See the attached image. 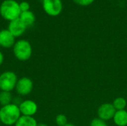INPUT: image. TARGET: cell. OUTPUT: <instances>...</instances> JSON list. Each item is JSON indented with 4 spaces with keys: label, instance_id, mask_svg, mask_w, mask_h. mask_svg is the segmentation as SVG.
<instances>
[{
    "label": "cell",
    "instance_id": "2",
    "mask_svg": "<svg viewBox=\"0 0 127 126\" xmlns=\"http://www.w3.org/2000/svg\"><path fill=\"white\" fill-rule=\"evenodd\" d=\"M20 14L19 3L15 0H4L0 5V15L5 20L11 22L17 19Z\"/></svg>",
    "mask_w": 127,
    "mask_h": 126
},
{
    "label": "cell",
    "instance_id": "6",
    "mask_svg": "<svg viewBox=\"0 0 127 126\" xmlns=\"http://www.w3.org/2000/svg\"><path fill=\"white\" fill-rule=\"evenodd\" d=\"M42 7L48 16H57L63 10V2L61 0H42Z\"/></svg>",
    "mask_w": 127,
    "mask_h": 126
},
{
    "label": "cell",
    "instance_id": "19",
    "mask_svg": "<svg viewBox=\"0 0 127 126\" xmlns=\"http://www.w3.org/2000/svg\"><path fill=\"white\" fill-rule=\"evenodd\" d=\"M19 8H20L21 13L28 11L30 9V4L28 1H22L21 3H19Z\"/></svg>",
    "mask_w": 127,
    "mask_h": 126
},
{
    "label": "cell",
    "instance_id": "22",
    "mask_svg": "<svg viewBox=\"0 0 127 126\" xmlns=\"http://www.w3.org/2000/svg\"><path fill=\"white\" fill-rule=\"evenodd\" d=\"M48 126L47 124L45 123H38V126Z\"/></svg>",
    "mask_w": 127,
    "mask_h": 126
},
{
    "label": "cell",
    "instance_id": "13",
    "mask_svg": "<svg viewBox=\"0 0 127 126\" xmlns=\"http://www.w3.org/2000/svg\"><path fill=\"white\" fill-rule=\"evenodd\" d=\"M38 123L33 117L22 115L14 126H37Z\"/></svg>",
    "mask_w": 127,
    "mask_h": 126
},
{
    "label": "cell",
    "instance_id": "3",
    "mask_svg": "<svg viewBox=\"0 0 127 126\" xmlns=\"http://www.w3.org/2000/svg\"><path fill=\"white\" fill-rule=\"evenodd\" d=\"M13 48L15 58L20 62L29 60L32 56V46L29 41L26 39H19L16 41Z\"/></svg>",
    "mask_w": 127,
    "mask_h": 126
},
{
    "label": "cell",
    "instance_id": "21",
    "mask_svg": "<svg viewBox=\"0 0 127 126\" xmlns=\"http://www.w3.org/2000/svg\"><path fill=\"white\" fill-rule=\"evenodd\" d=\"M4 56L3 53L0 50V66L4 63Z\"/></svg>",
    "mask_w": 127,
    "mask_h": 126
},
{
    "label": "cell",
    "instance_id": "9",
    "mask_svg": "<svg viewBox=\"0 0 127 126\" xmlns=\"http://www.w3.org/2000/svg\"><path fill=\"white\" fill-rule=\"evenodd\" d=\"M16 42V37L7 30H0V47L8 49L13 47Z\"/></svg>",
    "mask_w": 127,
    "mask_h": 126
},
{
    "label": "cell",
    "instance_id": "10",
    "mask_svg": "<svg viewBox=\"0 0 127 126\" xmlns=\"http://www.w3.org/2000/svg\"><path fill=\"white\" fill-rule=\"evenodd\" d=\"M27 29V27L21 22L19 19L13 20L9 22L7 30L16 38V37H20L22 36L25 30Z\"/></svg>",
    "mask_w": 127,
    "mask_h": 126
},
{
    "label": "cell",
    "instance_id": "18",
    "mask_svg": "<svg viewBox=\"0 0 127 126\" xmlns=\"http://www.w3.org/2000/svg\"><path fill=\"white\" fill-rule=\"evenodd\" d=\"M73 1L77 4L80 6H83V7L89 6L95 1V0H73Z\"/></svg>",
    "mask_w": 127,
    "mask_h": 126
},
{
    "label": "cell",
    "instance_id": "7",
    "mask_svg": "<svg viewBox=\"0 0 127 126\" xmlns=\"http://www.w3.org/2000/svg\"><path fill=\"white\" fill-rule=\"evenodd\" d=\"M21 114L23 116L33 117L37 111L38 105L35 101L32 100H24L19 105Z\"/></svg>",
    "mask_w": 127,
    "mask_h": 126
},
{
    "label": "cell",
    "instance_id": "1",
    "mask_svg": "<svg viewBox=\"0 0 127 126\" xmlns=\"http://www.w3.org/2000/svg\"><path fill=\"white\" fill-rule=\"evenodd\" d=\"M21 116L19 105L14 103L1 106L0 108V123L4 126H15Z\"/></svg>",
    "mask_w": 127,
    "mask_h": 126
},
{
    "label": "cell",
    "instance_id": "12",
    "mask_svg": "<svg viewBox=\"0 0 127 126\" xmlns=\"http://www.w3.org/2000/svg\"><path fill=\"white\" fill-rule=\"evenodd\" d=\"M114 123L118 126H127V111L126 110L116 111L114 117Z\"/></svg>",
    "mask_w": 127,
    "mask_h": 126
},
{
    "label": "cell",
    "instance_id": "14",
    "mask_svg": "<svg viewBox=\"0 0 127 126\" xmlns=\"http://www.w3.org/2000/svg\"><path fill=\"white\" fill-rule=\"evenodd\" d=\"M13 97L10 91H0V105L4 106L13 102Z\"/></svg>",
    "mask_w": 127,
    "mask_h": 126
},
{
    "label": "cell",
    "instance_id": "4",
    "mask_svg": "<svg viewBox=\"0 0 127 126\" xmlns=\"http://www.w3.org/2000/svg\"><path fill=\"white\" fill-rule=\"evenodd\" d=\"M19 78L16 74L11 71H6L0 74V91H13L15 90Z\"/></svg>",
    "mask_w": 127,
    "mask_h": 126
},
{
    "label": "cell",
    "instance_id": "5",
    "mask_svg": "<svg viewBox=\"0 0 127 126\" xmlns=\"http://www.w3.org/2000/svg\"><path fill=\"white\" fill-rule=\"evenodd\" d=\"M33 89V82L31 79L27 76L21 77L18 79L15 91L18 96L25 97L29 95Z\"/></svg>",
    "mask_w": 127,
    "mask_h": 126
},
{
    "label": "cell",
    "instance_id": "20",
    "mask_svg": "<svg viewBox=\"0 0 127 126\" xmlns=\"http://www.w3.org/2000/svg\"><path fill=\"white\" fill-rule=\"evenodd\" d=\"M22 97H20V96H17V97H13V102L12 103H14V104H16V105H19L20 104H21V102H22Z\"/></svg>",
    "mask_w": 127,
    "mask_h": 126
},
{
    "label": "cell",
    "instance_id": "17",
    "mask_svg": "<svg viewBox=\"0 0 127 126\" xmlns=\"http://www.w3.org/2000/svg\"><path fill=\"white\" fill-rule=\"evenodd\" d=\"M90 126H108V125L106 121L100 118H95L92 120Z\"/></svg>",
    "mask_w": 127,
    "mask_h": 126
},
{
    "label": "cell",
    "instance_id": "15",
    "mask_svg": "<svg viewBox=\"0 0 127 126\" xmlns=\"http://www.w3.org/2000/svg\"><path fill=\"white\" fill-rule=\"evenodd\" d=\"M112 105L115 107L116 111L125 110L127 105V100L123 97H118L113 101Z\"/></svg>",
    "mask_w": 127,
    "mask_h": 126
},
{
    "label": "cell",
    "instance_id": "8",
    "mask_svg": "<svg viewBox=\"0 0 127 126\" xmlns=\"http://www.w3.org/2000/svg\"><path fill=\"white\" fill-rule=\"evenodd\" d=\"M115 112L116 110L113 106L112 103L102 104L97 110L98 118L104 121H108L111 119H113Z\"/></svg>",
    "mask_w": 127,
    "mask_h": 126
},
{
    "label": "cell",
    "instance_id": "11",
    "mask_svg": "<svg viewBox=\"0 0 127 126\" xmlns=\"http://www.w3.org/2000/svg\"><path fill=\"white\" fill-rule=\"evenodd\" d=\"M19 19L21 20V22L27 27L32 26L34 24L35 20H36V17H35L34 13L33 12H31V10H28V11H25V12H22Z\"/></svg>",
    "mask_w": 127,
    "mask_h": 126
},
{
    "label": "cell",
    "instance_id": "16",
    "mask_svg": "<svg viewBox=\"0 0 127 126\" xmlns=\"http://www.w3.org/2000/svg\"><path fill=\"white\" fill-rule=\"evenodd\" d=\"M55 123L57 126H65L67 123H68L67 117L63 114H60L56 117Z\"/></svg>",
    "mask_w": 127,
    "mask_h": 126
},
{
    "label": "cell",
    "instance_id": "23",
    "mask_svg": "<svg viewBox=\"0 0 127 126\" xmlns=\"http://www.w3.org/2000/svg\"><path fill=\"white\" fill-rule=\"evenodd\" d=\"M65 126H75L74 124H72V123H67L66 125Z\"/></svg>",
    "mask_w": 127,
    "mask_h": 126
}]
</instances>
